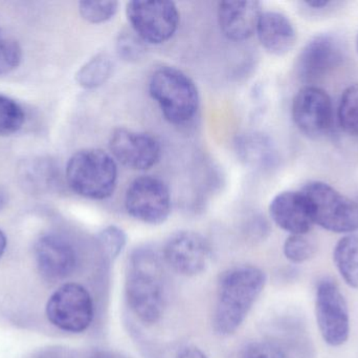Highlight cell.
<instances>
[{"instance_id": "cell-1", "label": "cell", "mask_w": 358, "mask_h": 358, "mask_svg": "<svg viewBox=\"0 0 358 358\" xmlns=\"http://www.w3.org/2000/svg\"><path fill=\"white\" fill-rule=\"evenodd\" d=\"M266 275L252 265H240L221 275L213 326L220 336L237 331L264 289Z\"/></svg>"}, {"instance_id": "cell-2", "label": "cell", "mask_w": 358, "mask_h": 358, "mask_svg": "<svg viewBox=\"0 0 358 358\" xmlns=\"http://www.w3.org/2000/svg\"><path fill=\"white\" fill-rule=\"evenodd\" d=\"M126 298L142 323L152 325L161 319L166 302L164 270L159 256L150 248H138L130 258Z\"/></svg>"}, {"instance_id": "cell-3", "label": "cell", "mask_w": 358, "mask_h": 358, "mask_svg": "<svg viewBox=\"0 0 358 358\" xmlns=\"http://www.w3.org/2000/svg\"><path fill=\"white\" fill-rule=\"evenodd\" d=\"M117 161L100 149H84L69 158L65 170L71 191L85 199L103 201L115 193L117 183Z\"/></svg>"}, {"instance_id": "cell-4", "label": "cell", "mask_w": 358, "mask_h": 358, "mask_svg": "<svg viewBox=\"0 0 358 358\" xmlns=\"http://www.w3.org/2000/svg\"><path fill=\"white\" fill-rule=\"evenodd\" d=\"M149 92L165 119L174 125H185L199 109V92L195 82L180 69L162 67L151 76Z\"/></svg>"}, {"instance_id": "cell-5", "label": "cell", "mask_w": 358, "mask_h": 358, "mask_svg": "<svg viewBox=\"0 0 358 358\" xmlns=\"http://www.w3.org/2000/svg\"><path fill=\"white\" fill-rule=\"evenodd\" d=\"M308 201L315 224L336 233L358 230V203L322 181H310L301 189Z\"/></svg>"}, {"instance_id": "cell-6", "label": "cell", "mask_w": 358, "mask_h": 358, "mask_svg": "<svg viewBox=\"0 0 358 358\" xmlns=\"http://www.w3.org/2000/svg\"><path fill=\"white\" fill-rule=\"evenodd\" d=\"M45 315L57 329L67 333H82L94 321V301L88 290L80 284H63L48 298Z\"/></svg>"}, {"instance_id": "cell-7", "label": "cell", "mask_w": 358, "mask_h": 358, "mask_svg": "<svg viewBox=\"0 0 358 358\" xmlns=\"http://www.w3.org/2000/svg\"><path fill=\"white\" fill-rule=\"evenodd\" d=\"M126 14L132 31L145 43H165L173 37L180 22L178 6L172 1H130Z\"/></svg>"}, {"instance_id": "cell-8", "label": "cell", "mask_w": 358, "mask_h": 358, "mask_svg": "<svg viewBox=\"0 0 358 358\" xmlns=\"http://www.w3.org/2000/svg\"><path fill=\"white\" fill-rule=\"evenodd\" d=\"M125 207L129 216L140 222L163 224L171 214L169 187L157 177H138L126 191Z\"/></svg>"}, {"instance_id": "cell-9", "label": "cell", "mask_w": 358, "mask_h": 358, "mask_svg": "<svg viewBox=\"0 0 358 358\" xmlns=\"http://www.w3.org/2000/svg\"><path fill=\"white\" fill-rule=\"evenodd\" d=\"M315 317L322 338L331 347L346 344L350 336V315L345 296L336 282L321 280L315 294Z\"/></svg>"}, {"instance_id": "cell-10", "label": "cell", "mask_w": 358, "mask_h": 358, "mask_svg": "<svg viewBox=\"0 0 358 358\" xmlns=\"http://www.w3.org/2000/svg\"><path fill=\"white\" fill-rule=\"evenodd\" d=\"M292 117L294 125L307 138H323L329 134L334 124L331 98L323 88L304 86L292 100Z\"/></svg>"}, {"instance_id": "cell-11", "label": "cell", "mask_w": 358, "mask_h": 358, "mask_svg": "<svg viewBox=\"0 0 358 358\" xmlns=\"http://www.w3.org/2000/svg\"><path fill=\"white\" fill-rule=\"evenodd\" d=\"M108 145L113 159L130 170H148L161 160V143L147 132L115 128Z\"/></svg>"}, {"instance_id": "cell-12", "label": "cell", "mask_w": 358, "mask_h": 358, "mask_svg": "<svg viewBox=\"0 0 358 358\" xmlns=\"http://www.w3.org/2000/svg\"><path fill=\"white\" fill-rule=\"evenodd\" d=\"M345 59L342 41L331 34H320L309 40L296 58L299 79L313 83L340 67Z\"/></svg>"}, {"instance_id": "cell-13", "label": "cell", "mask_w": 358, "mask_h": 358, "mask_svg": "<svg viewBox=\"0 0 358 358\" xmlns=\"http://www.w3.org/2000/svg\"><path fill=\"white\" fill-rule=\"evenodd\" d=\"M212 256L210 244L200 233L178 231L168 240L164 258L174 271L185 277H194L206 270Z\"/></svg>"}, {"instance_id": "cell-14", "label": "cell", "mask_w": 358, "mask_h": 358, "mask_svg": "<svg viewBox=\"0 0 358 358\" xmlns=\"http://www.w3.org/2000/svg\"><path fill=\"white\" fill-rule=\"evenodd\" d=\"M36 265L44 279L57 282L73 275L77 267L75 248L61 235L48 233L40 237L34 247Z\"/></svg>"}, {"instance_id": "cell-15", "label": "cell", "mask_w": 358, "mask_h": 358, "mask_svg": "<svg viewBox=\"0 0 358 358\" xmlns=\"http://www.w3.org/2000/svg\"><path fill=\"white\" fill-rule=\"evenodd\" d=\"M269 214L277 226L290 235H306L315 225L310 206L301 191L275 195L269 204Z\"/></svg>"}, {"instance_id": "cell-16", "label": "cell", "mask_w": 358, "mask_h": 358, "mask_svg": "<svg viewBox=\"0 0 358 358\" xmlns=\"http://www.w3.org/2000/svg\"><path fill=\"white\" fill-rule=\"evenodd\" d=\"M261 2L221 1L218 4V22L223 35L231 41L250 39L257 31L262 15Z\"/></svg>"}, {"instance_id": "cell-17", "label": "cell", "mask_w": 358, "mask_h": 358, "mask_svg": "<svg viewBox=\"0 0 358 358\" xmlns=\"http://www.w3.org/2000/svg\"><path fill=\"white\" fill-rule=\"evenodd\" d=\"M261 46L275 56H283L294 48L296 31L294 23L279 12H263L256 31Z\"/></svg>"}, {"instance_id": "cell-18", "label": "cell", "mask_w": 358, "mask_h": 358, "mask_svg": "<svg viewBox=\"0 0 358 358\" xmlns=\"http://www.w3.org/2000/svg\"><path fill=\"white\" fill-rule=\"evenodd\" d=\"M236 153L240 161L254 170H268L278 161L277 151L273 141L262 132H246L238 137Z\"/></svg>"}, {"instance_id": "cell-19", "label": "cell", "mask_w": 358, "mask_h": 358, "mask_svg": "<svg viewBox=\"0 0 358 358\" xmlns=\"http://www.w3.org/2000/svg\"><path fill=\"white\" fill-rule=\"evenodd\" d=\"M334 262L345 283L358 289V235H345L336 243Z\"/></svg>"}, {"instance_id": "cell-20", "label": "cell", "mask_w": 358, "mask_h": 358, "mask_svg": "<svg viewBox=\"0 0 358 358\" xmlns=\"http://www.w3.org/2000/svg\"><path fill=\"white\" fill-rule=\"evenodd\" d=\"M115 63L109 55L100 53L84 63L76 74V81L81 88L94 90L100 88L113 76Z\"/></svg>"}, {"instance_id": "cell-21", "label": "cell", "mask_w": 358, "mask_h": 358, "mask_svg": "<svg viewBox=\"0 0 358 358\" xmlns=\"http://www.w3.org/2000/svg\"><path fill=\"white\" fill-rule=\"evenodd\" d=\"M341 128L351 137H358V82L343 92L338 111Z\"/></svg>"}, {"instance_id": "cell-22", "label": "cell", "mask_w": 358, "mask_h": 358, "mask_svg": "<svg viewBox=\"0 0 358 358\" xmlns=\"http://www.w3.org/2000/svg\"><path fill=\"white\" fill-rule=\"evenodd\" d=\"M25 113L14 99L0 94V136H12L23 128Z\"/></svg>"}, {"instance_id": "cell-23", "label": "cell", "mask_w": 358, "mask_h": 358, "mask_svg": "<svg viewBox=\"0 0 358 358\" xmlns=\"http://www.w3.org/2000/svg\"><path fill=\"white\" fill-rule=\"evenodd\" d=\"M119 10L117 1H81L79 12L82 18L92 25H101L113 19Z\"/></svg>"}, {"instance_id": "cell-24", "label": "cell", "mask_w": 358, "mask_h": 358, "mask_svg": "<svg viewBox=\"0 0 358 358\" xmlns=\"http://www.w3.org/2000/svg\"><path fill=\"white\" fill-rule=\"evenodd\" d=\"M284 256L294 264H302L313 258L317 246L305 235H290L283 246Z\"/></svg>"}, {"instance_id": "cell-25", "label": "cell", "mask_w": 358, "mask_h": 358, "mask_svg": "<svg viewBox=\"0 0 358 358\" xmlns=\"http://www.w3.org/2000/svg\"><path fill=\"white\" fill-rule=\"evenodd\" d=\"M22 59L18 42L0 29V76L8 75L17 69Z\"/></svg>"}, {"instance_id": "cell-26", "label": "cell", "mask_w": 358, "mask_h": 358, "mask_svg": "<svg viewBox=\"0 0 358 358\" xmlns=\"http://www.w3.org/2000/svg\"><path fill=\"white\" fill-rule=\"evenodd\" d=\"M99 243L109 259H117L127 243V235L120 227L110 225L100 231Z\"/></svg>"}, {"instance_id": "cell-27", "label": "cell", "mask_w": 358, "mask_h": 358, "mask_svg": "<svg viewBox=\"0 0 358 358\" xmlns=\"http://www.w3.org/2000/svg\"><path fill=\"white\" fill-rule=\"evenodd\" d=\"M146 50V43L134 33L126 31L120 34L117 40V55L123 60L132 62L142 58Z\"/></svg>"}, {"instance_id": "cell-28", "label": "cell", "mask_w": 358, "mask_h": 358, "mask_svg": "<svg viewBox=\"0 0 358 358\" xmlns=\"http://www.w3.org/2000/svg\"><path fill=\"white\" fill-rule=\"evenodd\" d=\"M50 168L45 162L33 161L27 163L23 167V179L29 186L39 187L41 185H45L48 181H50V174L46 170Z\"/></svg>"}, {"instance_id": "cell-29", "label": "cell", "mask_w": 358, "mask_h": 358, "mask_svg": "<svg viewBox=\"0 0 358 358\" xmlns=\"http://www.w3.org/2000/svg\"><path fill=\"white\" fill-rule=\"evenodd\" d=\"M243 358H287L285 353L275 345L268 343H255L244 353Z\"/></svg>"}, {"instance_id": "cell-30", "label": "cell", "mask_w": 358, "mask_h": 358, "mask_svg": "<svg viewBox=\"0 0 358 358\" xmlns=\"http://www.w3.org/2000/svg\"><path fill=\"white\" fill-rule=\"evenodd\" d=\"M342 2L338 1H304L302 2L303 6L306 10L310 11L313 14H320V13H325L327 11L332 10L336 6H340Z\"/></svg>"}, {"instance_id": "cell-31", "label": "cell", "mask_w": 358, "mask_h": 358, "mask_svg": "<svg viewBox=\"0 0 358 358\" xmlns=\"http://www.w3.org/2000/svg\"><path fill=\"white\" fill-rule=\"evenodd\" d=\"M176 358H208L200 349L196 347H185L179 351Z\"/></svg>"}, {"instance_id": "cell-32", "label": "cell", "mask_w": 358, "mask_h": 358, "mask_svg": "<svg viewBox=\"0 0 358 358\" xmlns=\"http://www.w3.org/2000/svg\"><path fill=\"white\" fill-rule=\"evenodd\" d=\"M90 358H127L117 352H111V351L100 350L92 353Z\"/></svg>"}, {"instance_id": "cell-33", "label": "cell", "mask_w": 358, "mask_h": 358, "mask_svg": "<svg viewBox=\"0 0 358 358\" xmlns=\"http://www.w3.org/2000/svg\"><path fill=\"white\" fill-rule=\"evenodd\" d=\"M6 247H8V239H6V233L0 229V260L3 256Z\"/></svg>"}, {"instance_id": "cell-34", "label": "cell", "mask_w": 358, "mask_h": 358, "mask_svg": "<svg viewBox=\"0 0 358 358\" xmlns=\"http://www.w3.org/2000/svg\"><path fill=\"white\" fill-rule=\"evenodd\" d=\"M4 204H6V195L0 191V210L3 208Z\"/></svg>"}, {"instance_id": "cell-35", "label": "cell", "mask_w": 358, "mask_h": 358, "mask_svg": "<svg viewBox=\"0 0 358 358\" xmlns=\"http://www.w3.org/2000/svg\"><path fill=\"white\" fill-rule=\"evenodd\" d=\"M357 53H358V37H357Z\"/></svg>"}]
</instances>
